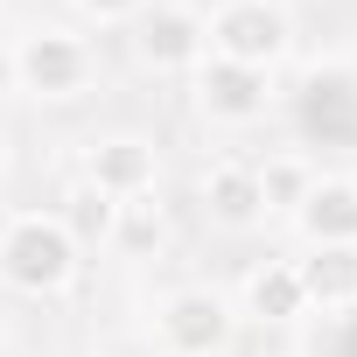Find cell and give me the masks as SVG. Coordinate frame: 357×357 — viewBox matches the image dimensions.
Here are the masks:
<instances>
[{
    "mask_svg": "<svg viewBox=\"0 0 357 357\" xmlns=\"http://www.w3.org/2000/svg\"><path fill=\"white\" fill-rule=\"evenodd\" d=\"M0 280L36 301L77 280V238L56 225V211H22L0 225Z\"/></svg>",
    "mask_w": 357,
    "mask_h": 357,
    "instance_id": "6da1fadb",
    "label": "cell"
},
{
    "mask_svg": "<svg viewBox=\"0 0 357 357\" xmlns=\"http://www.w3.org/2000/svg\"><path fill=\"white\" fill-rule=\"evenodd\" d=\"M204 36H211V56L245 63V70H273L294 50V22L280 0H218L204 15Z\"/></svg>",
    "mask_w": 357,
    "mask_h": 357,
    "instance_id": "7a4b0ae2",
    "label": "cell"
},
{
    "mask_svg": "<svg viewBox=\"0 0 357 357\" xmlns=\"http://www.w3.org/2000/svg\"><path fill=\"white\" fill-rule=\"evenodd\" d=\"M231 329H238V315L218 287H175L154 308V336L168 357H225Z\"/></svg>",
    "mask_w": 357,
    "mask_h": 357,
    "instance_id": "3957f363",
    "label": "cell"
},
{
    "mask_svg": "<svg viewBox=\"0 0 357 357\" xmlns=\"http://www.w3.org/2000/svg\"><path fill=\"white\" fill-rule=\"evenodd\" d=\"M91 70L98 63H91L84 36H70V29H36L15 43V91H29V98H77L91 84Z\"/></svg>",
    "mask_w": 357,
    "mask_h": 357,
    "instance_id": "277c9868",
    "label": "cell"
},
{
    "mask_svg": "<svg viewBox=\"0 0 357 357\" xmlns=\"http://www.w3.org/2000/svg\"><path fill=\"white\" fill-rule=\"evenodd\" d=\"M133 56L147 70H197L211 56V36H204V15L190 0H147L133 15Z\"/></svg>",
    "mask_w": 357,
    "mask_h": 357,
    "instance_id": "5b68a950",
    "label": "cell"
},
{
    "mask_svg": "<svg viewBox=\"0 0 357 357\" xmlns=\"http://www.w3.org/2000/svg\"><path fill=\"white\" fill-rule=\"evenodd\" d=\"M190 77H197L204 119H218V126H259V119L273 112V70H245V63L204 56Z\"/></svg>",
    "mask_w": 357,
    "mask_h": 357,
    "instance_id": "8992f818",
    "label": "cell"
},
{
    "mask_svg": "<svg viewBox=\"0 0 357 357\" xmlns=\"http://www.w3.org/2000/svg\"><path fill=\"white\" fill-rule=\"evenodd\" d=\"M84 183L105 190L112 204L147 197V190H154V140H140V133H105V140H91V147H84Z\"/></svg>",
    "mask_w": 357,
    "mask_h": 357,
    "instance_id": "52a82bcc",
    "label": "cell"
},
{
    "mask_svg": "<svg viewBox=\"0 0 357 357\" xmlns=\"http://www.w3.org/2000/svg\"><path fill=\"white\" fill-rule=\"evenodd\" d=\"M204 218L218 231H252L266 225V197H259V168L252 161H211L204 168Z\"/></svg>",
    "mask_w": 357,
    "mask_h": 357,
    "instance_id": "ba28073f",
    "label": "cell"
},
{
    "mask_svg": "<svg viewBox=\"0 0 357 357\" xmlns=\"http://www.w3.org/2000/svg\"><path fill=\"white\" fill-rule=\"evenodd\" d=\"M294 225H301L308 245H357V183L350 175H315Z\"/></svg>",
    "mask_w": 357,
    "mask_h": 357,
    "instance_id": "9c48e42d",
    "label": "cell"
},
{
    "mask_svg": "<svg viewBox=\"0 0 357 357\" xmlns=\"http://www.w3.org/2000/svg\"><path fill=\"white\" fill-rule=\"evenodd\" d=\"M308 308H357V245H308V259H294Z\"/></svg>",
    "mask_w": 357,
    "mask_h": 357,
    "instance_id": "30bf717a",
    "label": "cell"
},
{
    "mask_svg": "<svg viewBox=\"0 0 357 357\" xmlns=\"http://www.w3.org/2000/svg\"><path fill=\"white\" fill-rule=\"evenodd\" d=\"M245 315H259V322H301L308 315V287H301L294 259H266L245 280Z\"/></svg>",
    "mask_w": 357,
    "mask_h": 357,
    "instance_id": "8fae6325",
    "label": "cell"
},
{
    "mask_svg": "<svg viewBox=\"0 0 357 357\" xmlns=\"http://www.w3.org/2000/svg\"><path fill=\"white\" fill-rule=\"evenodd\" d=\"M112 218H119V204L105 190H91V183H70L63 204H56V225L77 238V252L84 245H112Z\"/></svg>",
    "mask_w": 357,
    "mask_h": 357,
    "instance_id": "7c38bea8",
    "label": "cell"
},
{
    "mask_svg": "<svg viewBox=\"0 0 357 357\" xmlns=\"http://www.w3.org/2000/svg\"><path fill=\"white\" fill-rule=\"evenodd\" d=\"M315 190V168L301 161V154H273V161H259V197H266V211H301V197Z\"/></svg>",
    "mask_w": 357,
    "mask_h": 357,
    "instance_id": "4fadbf2b",
    "label": "cell"
},
{
    "mask_svg": "<svg viewBox=\"0 0 357 357\" xmlns=\"http://www.w3.org/2000/svg\"><path fill=\"white\" fill-rule=\"evenodd\" d=\"M161 238H168V218H161L154 190H147V197H126L119 218H112V245H119V252H154Z\"/></svg>",
    "mask_w": 357,
    "mask_h": 357,
    "instance_id": "5bb4252c",
    "label": "cell"
},
{
    "mask_svg": "<svg viewBox=\"0 0 357 357\" xmlns=\"http://www.w3.org/2000/svg\"><path fill=\"white\" fill-rule=\"evenodd\" d=\"M77 8H84L91 22H133V15L147 8V0H77Z\"/></svg>",
    "mask_w": 357,
    "mask_h": 357,
    "instance_id": "9a60e30c",
    "label": "cell"
},
{
    "mask_svg": "<svg viewBox=\"0 0 357 357\" xmlns=\"http://www.w3.org/2000/svg\"><path fill=\"white\" fill-rule=\"evenodd\" d=\"M8 91H15V50L0 43V98H8Z\"/></svg>",
    "mask_w": 357,
    "mask_h": 357,
    "instance_id": "2e32d148",
    "label": "cell"
},
{
    "mask_svg": "<svg viewBox=\"0 0 357 357\" xmlns=\"http://www.w3.org/2000/svg\"><path fill=\"white\" fill-rule=\"evenodd\" d=\"M0 357H15V350H8V343H0Z\"/></svg>",
    "mask_w": 357,
    "mask_h": 357,
    "instance_id": "e0dca14e",
    "label": "cell"
}]
</instances>
